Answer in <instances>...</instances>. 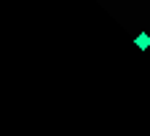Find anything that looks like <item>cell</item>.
Wrapping results in <instances>:
<instances>
[{"mask_svg": "<svg viewBox=\"0 0 150 136\" xmlns=\"http://www.w3.org/2000/svg\"><path fill=\"white\" fill-rule=\"evenodd\" d=\"M134 43H137L142 51H147V48H150V35H147V32H139V35L134 37Z\"/></svg>", "mask_w": 150, "mask_h": 136, "instance_id": "1", "label": "cell"}]
</instances>
